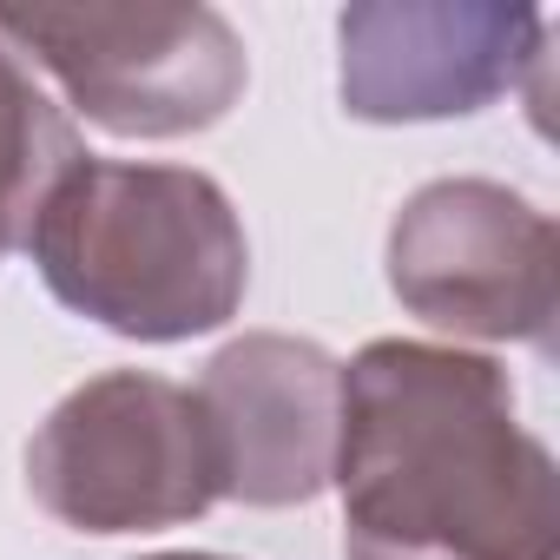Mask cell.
<instances>
[{
    "mask_svg": "<svg viewBox=\"0 0 560 560\" xmlns=\"http://www.w3.org/2000/svg\"><path fill=\"white\" fill-rule=\"evenodd\" d=\"M27 250L47 291L126 337V343H191L244 311L250 244L237 205L211 172L80 159L40 205Z\"/></svg>",
    "mask_w": 560,
    "mask_h": 560,
    "instance_id": "7a4b0ae2",
    "label": "cell"
},
{
    "mask_svg": "<svg viewBox=\"0 0 560 560\" xmlns=\"http://www.w3.org/2000/svg\"><path fill=\"white\" fill-rule=\"evenodd\" d=\"M27 488L73 534L185 527L224 501L198 396L152 370H106L60 396L27 442Z\"/></svg>",
    "mask_w": 560,
    "mask_h": 560,
    "instance_id": "3957f363",
    "label": "cell"
},
{
    "mask_svg": "<svg viewBox=\"0 0 560 560\" xmlns=\"http://www.w3.org/2000/svg\"><path fill=\"white\" fill-rule=\"evenodd\" d=\"M198 409L218 448V488L244 508H304L330 488L343 363L284 330H250L224 343L198 376Z\"/></svg>",
    "mask_w": 560,
    "mask_h": 560,
    "instance_id": "52a82bcc",
    "label": "cell"
},
{
    "mask_svg": "<svg viewBox=\"0 0 560 560\" xmlns=\"http://www.w3.org/2000/svg\"><path fill=\"white\" fill-rule=\"evenodd\" d=\"M0 47L54 73L73 113L113 139L211 132L250 80L218 8H0Z\"/></svg>",
    "mask_w": 560,
    "mask_h": 560,
    "instance_id": "277c9868",
    "label": "cell"
},
{
    "mask_svg": "<svg viewBox=\"0 0 560 560\" xmlns=\"http://www.w3.org/2000/svg\"><path fill=\"white\" fill-rule=\"evenodd\" d=\"M343 560H560V475L494 357L376 337L343 363Z\"/></svg>",
    "mask_w": 560,
    "mask_h": 560,
    "instance_id": "6da1fadb",
    "label": "cell"
},
{
    "mask_svg": "<svg viewBox=\"0 0 560 560\" xmlns=\"http://www.w3.org/2000/svg\"><path fill=\"white\" fill-rule=\"evenodd\" d=\"M86 159V139L34 80L27 60L0 47V257L21 250L47 191Z\"/></svg>",
    "mask_w": 560,
    "mask_h": 560,
    "instance_id": "ba28073f",
    "label": "cell"
},
{
    "mask_svg": "<svg viewBox=\"0 0 560 560\" xmlns=\"http://www.w3.org/2000/svg\"><path fill=\"white\" fill-rule=\"evenodd\" d=\"M547 14L494 0H363L337 21V93L363 126L468 119L514 93L547 54Z\"/></svg>",
    "mask_w": 560,
    "mask_h": 560,
    "instance_id": "8992f818",
    "label": "cell"
},
{
    "mask_svg": "<svg viewBox=\"0 0 560 560\" xmlns=\"http://www.w3.org/2000/svg\"><path fill=\"white\" fill-rule=\"evenodd\" d=\"M139 560H224V553H139Z\"/></svg>",
    "mask_w": 560,
    "mask_h": 560,
    "instance_id": "9c48e42d",
    "label": "cell"
},
{
    "mask_svg": "<svg viewBox=\"0 0 560 560\" xmlns=\"http://www.w3.org/2000/svg\"><path fill=\"white\" fill-rule=\"evenodd\" d=\"M389 291L409 317L475 343L553 337L560 237L553 218L494 178H435L389 224Z\"/></svg>",
    "mask_w": 560,
    "mask_h": 560,
    "instance_id": "5b68a950",
    "label": "cell"
}]
</instances>
